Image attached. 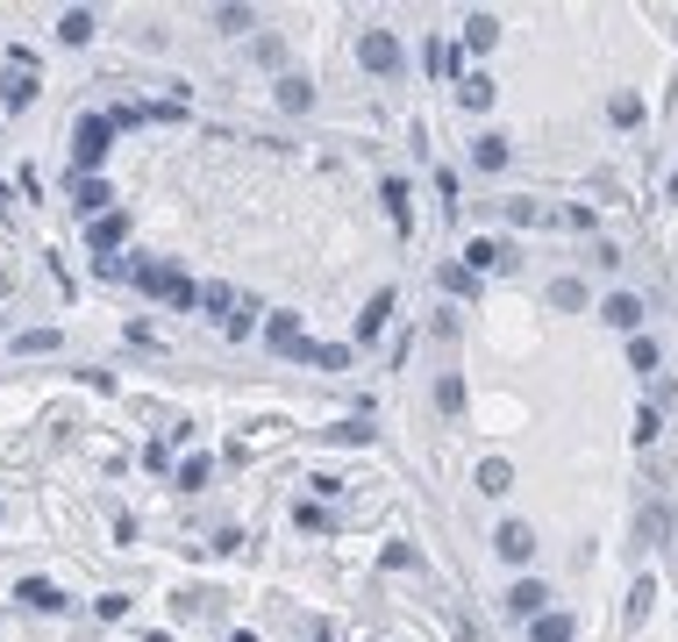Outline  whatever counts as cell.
Instances as JSON below:
<instances>
[{
  "instance_id": "1",
  "label": "cell",
  "mask_w": 678,
  "mask_h": 642,
  "mask_svg": "<svg viewBox=\"0 0 678 642\" xmlns=\"http://www.w3.org/2000/svg\"><path fill=\"white\" fill-rule=\"evenodd\" d=\"M201 300H207V314H215L229 335H250V329H258V300H250V293H236V286H207Z\"/></svg>"
},
{
  "instance_id": "2",
  "label": "cell",
  "mask_w": 678,
  "mask_h": 642,
  "mask_svg": "<svg viewBox=\"0 0 678 642\" xmlns=\"http://www.w3.org/2000/svg\"><path fill=\"white\" fill-rule=\"evenodd\" d=\"M108 150H115V129H108V115H86L79 129H72V158H79V172L94 179L100 164H108Z\"/></svg>"
},
{
  "instance_id": "3",
  "label": "cell",
  "mask_w": 678,
  "mask_h": 642,
  "mask_svg": "<svg viewBox=\"0 0 678 642\" xmlns=\"http://www.w3.org/2000/svg\"><path fill=\"white\" fill-rule=\"evenodd\" d=\"M357 65H365L372 79H394L400 72V36L394 29H365V36H357Z\"/></svg>"
},
{
  "instance_id": "4",
  "label": "cell",
  "mask_w": 678,
  "mask_h": 642,
  "mask_svg": "<svg viewBox=\"0 0 678 642\" xmlns=\"http://www.w3.org/2000/svg\"><path fill=\"white\" fill-rule=\"evenodd\" d=\"M507 614H515V621L550 614V586H542V578H515V586H507Z\"/></svg>"
},
{
  "instance_id": "5",
  "label": "cell",
  "mask_w": 678,
  "mask_h": 642,
  "mask_svg": "<svg viewBox=\"0 0 678 642\" xmlns=\"http://www.w3.org/2000/svg\"><path fill=\"white\" fill-rule=\"evenodd\" d=\"M493 549H501V564H529L536 557V528L529 522H501L493 528Z\"/></svg>"
},
{
  "instance_id": "6",
  "label": "cell",
  "mask_w": 678,
  "mask_h": 642,
  "mask_svg": "<svg viewBox=\"0 0 678 642\" xmlns=\"http://www.w3.org/2000/svg\"><path fill=\"white\" fill-rule=\"evenodd\" d=\"M122 236H129V214L115 207V214H100V222H86V243H94V257L108 265L115 250H122Z\"/></svg>"
},
{
  "instance_id": "7",
  "label": "cell",
  "mask_w": 678,
  "mask_h": 642,
  "mask_svg": "<svg viewBox=\"0 0 678 642\" xmlns=\"http://www.w3.org/2000/svg\"><path fill=\"white\" fill-rule=\"evenodd\" d=\"M14 600H22L29 614H65V592H57L51 578H22V586H14Z\"/></svg>"
},
{
  "instance_id": "8",
  "label": "cell",
  "mask_w": 678,
  "mask_h": 642,
  "mask_svg": "<svg viewBox=\"0 0 678 642\" xmlns=\"http://www.w3.org/2000/svg\"><path fill=\"white\" fill-rule=\"evenodd\" d=\"M600 321H607V329H622V335H636V329H643V300H636V293H607V300H600Z\"/></svg>"
},
{
  "instance_id": "9",
  "label": "cell",
  "mask_w": 678,
  "mask_h": 642,
  "mask_svg": "<svg viewBox=\"0 0 678 642\" xmlns=\"http://www.w3.org/2000/svg\"><path fill=\"white\" fill-rule=\"evenodd\" d=\"M265 343H271V350H300V357L314 350L308 335H300V314H271V321H265Z\"/></svg>"
},
{
  "instance_id": "10",
  "label": "cell",
  "mask_w": 678,
  "mask_h": 642,
  "mask_svg": "<svg viewBox=\"0 0 678 642\" xmlns=\"http://www.w3.org/2000/svg\"><path fill=\"white\" fill-rule=\"evenodd\" d=\"M158 300H164V308H172V314H186L193 300H201V286H193L186 271H172V265H164V286H158Z\"/></svg>"
},
{
  "instance_id": "11",
  "label": "cell",
  "mask_w": 678,
  "mask_h": 642,
  "mask_svg": "<svg viewBox=\"0 0 678 642\" xmlns=\"http://www.w3.org/2000/svg\"><path fill=\"white\" fill-rule=\"evenodd\" d=\"M529 642H579V621L550 607V614H536V621H529Z\"/></svg>"
},
{
  "instance_id": "12",
  "label": "cell",
  "mask_w": 678,
  "mask_h": 642,
  "mask_svg": "<svg viewBox=\"0 0 678 642\" xmlns=\"http://www.w3.org/2000/svg\"><path fill=\"white\" fill-rule=\"evenodd\" d=\"M72 201H79V214H94V222H100V214L115 207V186H108V179H79V186H72Z\"/></svg>"
},
{
  "instance_id": "13",
  "label": "cell",
  "mask_w": 678,
  "mask_h": 642,
  "mask_svg": "<svg viewBox=\"0 0 678 642\" xmlns=\"http://www.w3.org/2000/svg\"><path fill=\"white\" fill-rule=\"evenodd\" d=\"M478 493H515V464H507V457H486V464H478Z\"/></svg>"
},
{
  "instance_id": "14",
  "label": "cell",
  "mask_w": 678,
  "mask_h": 642,
  "mask_svg": "<svg viewBox=\"0 0 678 642\" xmlns=\"http://www.w3.org/2000/svg\"><path fill=\"white\" fill-rule=\"evenodd\" d=\"M507 158H515V150H507V136H478V143H472V164H478V172H507Z\"/></svg>"
},
{
  "instance_id": "15",
  "label": "cell",
  "mask_w": 678,
  "mask_h": 642,
  "mask_svg": "<svg viewBox=\"0 0 678 642\" xmlns=\"http://www.w3.org/2000/svg\"><path fill=\"white\" fill-rule=\"evenodd\" d=\"M57 36H65L72 51H79V43H94V14H86V8H65V14H57Z\"/></svg>"
},
{
  "instance_id": "16",
  "label": "cell",
  "mask_w": 678,
  "mask_h": 642,
  "mask_svg": "<svg viewBox=\"0 0 678 642\" xmlns=\"http://www.w3.org/2000/svg\"><path fill=\"white\" fill-rule=\"evenodd\" d=\"M493 265H507V250H501V243H493V236H478L472 250H464V271H472V279H478V271H493Z\"/></svg>"
},
{
  "instance_id": "17",
  "label": "cell",
  "mask_w": 678,
  "mask_h": 642,
  "mask_svg": "<svg viewBox=\"0 0 678 642\" xmlns=\"http://www.w3.org/2000/svg\"><path fill=\"white\" fill-rule=\"evenodd\" d=\"M665 528H671V514H665V507H643V522H636V549H657V543H665Z\"/></svg>"
},
{
  "instance_id": "18",
  "label": "cell",
  "mask_w": 678,
  "mask_h": 642,
  "mask_svg": "<svg viewBox=\"0 0 678 642\" xmlns=\"http://www.w3.org/2000/svg\"><path fill=\"white\" fill-rule=\"evenodd\" d=\"M57 350V329H22L14 335V357H51Z\"/></svg>"
},
{
  "instance_id": "19",
  "label": "cell",
  "mask_w": 678,
  "mask_h": 642,
  "mask_svg": "<svg viewBox=\"0 0 678 642\" xmlns=\"http://www.w3.org/2000/svg\"><path fill=\"white\" fill-rule=\"evenodd\" d=\"M550 308H564V314H579V308H585V279H571V271H564V279H557V286H550Z\"/></svg>"
},
{
  "instance_id": "20",
  "label": "cell",
  "mask_w": 678,
  "mask_h": 642,
  "mask_svg": "<svg viewBox=\"0 0 678 642\" xmlns=\"http://www.w3.org/2000/svg\"><path fill=\"white\" fill-rule=\"evenodd\" d=\"M0 86H8V107H29V100H36V72H29V65H14Z\"/></svg>"
},
{
  "instance_id": "21",
  "label": "cell",
  "mask_w": 678,
  "mask_h": 642,
  "mask_svg": "<svg viewBox=\"0 0 678 642\" xmlns=\"http://www.w3.org/2000/svg\"><path fill=\"white\" fill-rule=\"evenodd\" d=\"M279 107H286V115H308V107H314V86H308V79H279Z\"/></svg>"
},
{
  "instance_id": "22",
  "label": "cell",
  "mask_w": 678,
  "mask_h": 642,
  "mask_svg": "<svg viewBox=\"0 0 678 642\" xmlns=\"http://www.w3.org/2000/svg\"><path fill=\"white\" fill-rule=\"evenodd\" d=\"M464 43H472V51H493V43H501V22H493V14H472V22H464Z\"/></svg>"
},
{
  "instance_id": "23",
  "label": "cell",
  "mask_w": 678,
  "mask_h": 642,
  "mask_svg": "<svg viewBox=\"0 0 678 642\" xmlns=\"http://www.w3.org/2000/svg\"><path fill=\"white\" fill-rule=\"evenodd\" d=\"M435 407H443V415H458V407H464V378H458V372L435 378Z\"/></svg>"
},
{
  "instance_id": "24",
  "label": "cell",
  "mask_w": 678,
  "mask_h": 642,
  "mask_svg": "<svg viewBox=\"0 0 678 642\" xmlns=\"http://www.w3.org/2000/svg\"><path fill=\"white\" fill-rule=\"evenodd\" d=\"M386 314H394V293H379L365 314H357V335H379V329H386Z\"/></svg>"
},
{
  "instance_id": "25",
  "label": "cell",
  "mask_w": 678,
  "mask_h": 642,
  "mask_svg": "<svg viewBox=\"0 0 678 642\" xmlns=\"http://www.w3.org/2000/svg\"><path fill=\"white\" fill-rule=\"evenodd\" d=\"M650 600H657V586H650V578H636V592H628V629H643V614H650Z\"/></svg>"
},
{
  "instance_id": "26",
  "label": "cell",
  "mask_w": 678,
  "mask_h": 642,
  "mask_svg": "<svg viewBox=\"0 0 678 642\" xmlns=\"http://www.w3.org/2000/svg\"><path fill=\"white\" fill-rule=\"evenodd\" d=\"M458 100L464 107H493V79H478V72H472V79H458Z\"/></svg>"
},
{
  "instance_id": "27",
  "label": "cell",
  "mask_w": 678,
  "mask_h": 642,
  "mask_svg": "<svg viewBox=\"0 0 678 642\" xmlns=\"http://www.w3.org/2000/svg\"><path fill=\"white\" fill-rule=\"evenodd\" d=\"M250 22H258V8H215V29H229V36H244Z\"/></svg>"
},
{
  "instance_id": "28",
  "label": "cell",
  "mask_w": 678,
  "mask_h": 642,
  "mask_svg": "<svg viewBox=\"0 0 678 642\" xmlns=\"http://www.w3.org/2000/svg\"><path fill=\"white\" fill-rule=\"evenodd\" d=\"M628 372H657V343H650V335H636V343H628Z\"/></svg>"
},
{
  "instance_id": "29",
  "label": "cell",
  "mask_w": 678,
  "mask_h": 642,
  "mask_svg": "<svg viewBox=\"0 0 678 642\" xmlns=\"http://www.w3.org/2000/svg\"><path fill=\"white\" fill-rule=\"evenodd\" d=\"M379 201H386V214H394V222L407 228V186H400V179H386V186H379Z\"/></svg>"
},
{
  "instance_id": "30",
  "label": "cell",
  "mask_w": 678,
  "mask_h": 642,
  "mask_svg": "<svg viewBox=\"0 0 678 642\" xmlns=\"http://www.w3.org/2000/svg\"><path fill=\"white\" fill-rule=\"evenodd\" d=\"M607 115L622 121V129H636V121H643V100H636V94H614V107H607Z\"/></svg>"
},
{
  "instance_id": "31",
  "label": "cell",
  "mask_w": 678,
  "mask_h": 642,
  "mask_svg": "<svg viewBox=\"0 0 678 642\" xmlns=\"http://www.w3.org/2000/svg\"><path fill=\"white\" fill-rule=\"evenodd\" d=\"M179 485H186V493H201V485H207V457H186V464H179Z\"/></svg>"
},
{
  "instance_id": "32",
  "label": "cell",
  "mask_w": 678,
  "mask_h": 642,
  "mask_svg": "<svg viewBox=\"0 0 678 642\" xmlns=\"http://www.w3.org/2000/svg\"><path fill=\"white\" fill-rule=\"evenodd\" d=\"M443 286H450V293H458V300H464V293H478V279H472V271H464V265H443Z\"/></svg>"
},
{
  "instance_id": "33",
  "label": "cell",
  "mask_w": 678,
  "mask_h": 642,
  "mask_svg": "<svg viewBox=\"0 0 678 642\" xmlns=\"http://www.w3.org/2000/svg\"><path fill=\"white\" fill-rule=\"evenodd\" d=\"M329 442H372V428L365 421H343V428H329Z\"/></svg>"
},
{
  "instance_id": "34",
  "label": "cell",
  "mask_w": 678,
  "mask_h": 642,
  "mask_svg": "<svg viewBox=\"0 0 678 642\" xmlns=\"http://www.w3.org/2000/svg\"><path fill=\"white\" fill-rule=\"evenodd\" d=\"M229 642H258V635H229Z\"/></svg>"
},
{
  "instance_id": "35",
  "label": "cell",
  "mask_w": 678,
  "mask_h": 642,
  "mask_svg": "<svg viewBox=\"0 0 678 642\" xmlns=\"http://www.w3.org/2000/svg\"><path fill=\"white\" fill-rule=\"evenodd\" d=\"M671 193H678V172H671Z\"/></svg>"
},
{
  "instance_id": "36",
  "label": "cell",
  "mask_w": 678,
  "mask_h": 642,
  "mask_svg": "<svg viewBox=\"0 0 678 642\" xmlns=\"http://www.w3.org/2000/svg\"><path fill=\"white\" fill-rule=\"evenodd\" d=\"M0 201H8V186H0Z\"/></svg>"
}]
</instances>
